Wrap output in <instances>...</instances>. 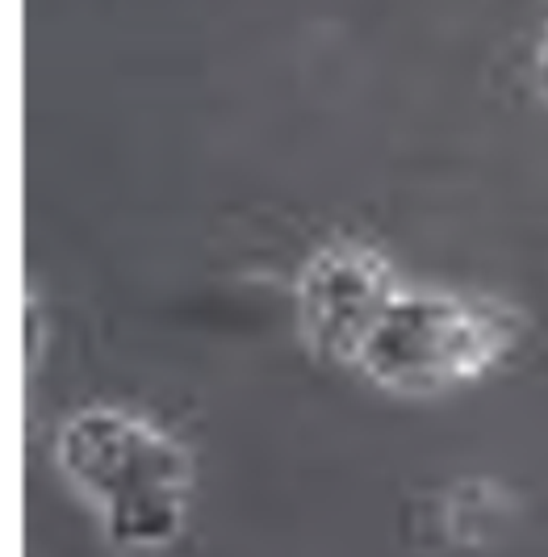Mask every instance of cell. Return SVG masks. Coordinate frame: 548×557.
<instances>
[{
	"mask_svg": "<svg viewBox=\"0 0 548 557\" xmlns=\"http://www.w3.org/2000/svg\"><path fill=\"white\" fill-rule=\"evenodd\" d=\"M520 332V314L494 298L402 289L360 348L357 369L389 394H439L490 373Z\"/></svg>",
	"mask_w": 548,
	"mask_h": 557,
	"instance_id": "7a4b0ae2",
	"label": "cell"
},
{
	"mask_svg": "<svg viewBox=\"0 0 548 557\" xmlns=\"http://www.w3.org/2000/svg\"><path fill=\"white\" fill-rule=\"evenodd\" d=\"M55 461L84 499L101 507V529L113 549L155 554L185 532L192 457L147 416L84 407L59 428Z\"/></svg>",
	"mask_w": 548,
	"mask_h": 557,
	"instance_id": "6da1fadb",
	"label": "cell"
},
{
	"mask_svg": "<svg viewBox=\"0 0 548 557\" xmlns=\"http://www.w3.org/2000/svg\"><path fill=\"white\" fill-rule=\"evenodd\" d=\"M22 327H26V369H34L42 357V310L34 302V294L26 298V323Z\"/></svg>",
	"mask_w": 548,
	"mask_h": 557,
	"instance_id": "277c9868",
	"label": "cell"
},
{
	"mask_svg": "<svg viewBox=\"0 0 548 557\" xmlns=\"http://www.w3.org/2000/svg\"><path fill=\"white\" fill-rule=\"evenodd\" d=\"M398 294V273L377 248L357 239L319 244L294 277L302 339L327 361L357 364L360 348Z\"/></svg>",
	"mask_w": 548,
	"mask_h": 557,
	"instance_id": "3957f363",
	"label": "cell"
},
{
	"mask_svg": "<svg viewBox=\"0 0 548 557\" xmlns=\"http://www.w3.org/2000/svg\"><path fill=\"white\" fill-rule=\"evenodd\" d=\"M532 76H536V88L548 97V17H545L540 38H536V51H532Z\"/></svg>",
	"mask_w": 548,
	"mask_h": 557,
	"instance_id": "5b68a950",
	"label": "cell"
}]
</instances>
